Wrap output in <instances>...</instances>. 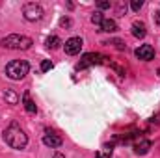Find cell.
<instances>
[{"instance_id":"21","label":"cell","mask_w":160,"mask_h":158,"mask_svg":"<svg viewBox=\"0 0 160 158\" xmlns=\"http://www.w3.org/2000/svg\"><path fill=\"white\" fill-rule=\"evenodd\" d=\"M60 24L67 28V26H71V19H69V17H62V19H60Z\"/></svg>"},{"instance_id":"1","label":"cell","mask_w":160,"mask_h":158,"mask_svg":"<svg viewBox=\"0 0 160 158\" xmlns=\"http://www.w3.org/2000/svg\"><path fill=\"white\" fill-rule=\"evenodd\" d=\"M4 140L11 149H24L28 143V136L22 132V128L17 123H11L6 130H4Z\"/></svg>"},{"instance_id":"23","label":"cell","mask_w":160,"mask_h":158,"mask_svg":"<svg viewBox=\"0 0 160 158\" xmlns=\"http://www.w3.org/2000/svg\"><path fill=\"white\" fill-rule=\"evenodd\" d=\"M54 158H65V156H63V155H60V153H58V155H54Z\"/></svg>"},{"instance_id":"3","label":"cell","mask_w":160,"mask_h":158,"mask_svg":"<svg viewBox=\"0 0 160 158\" xmlns=\"http://www.w3.org/2000/svg\"><path fill=\"white\" fill-rule=\"evenodd\" d=\"M2 47L11 48V50H28L32 47V39L26 36H19V34H11L8 37L2 39Z\"/></svg>"},{"instance_id":"14","label":"cell","mask_w":160,"mask_h":158,"mask_svg":"<svg viewBox=\"0 0 160 158\" xmlns=\"http://www.w3.org/2000/svg\"><path fill=\"white\" fill-rule=\"evenodd\" d=\"M45 45L48 47V48H52V50H56L60 45H62V41H60V37H56V36H50V37H47V41H45Z\"/></svg>"},{"instance_id":"9","label":"cell","mask_w":160,"mask_h":158,"mask_svg":"<svg viewBox=\"0 0 160 158\" xmlns=\"http://www.w3.org/2000/svg\"><path fill=\"white\" fill-rule=\"evenodd\" d=\"M101 30L99 32H106V34H114V32H118V22L114 21V19H104L102 22H101V26H99Z\"/></svg>"},{"instance_id":"4","label":"cell","mask_w":160,"mask_h":158,"mask_svg":"<svg viewBox=\"0 0 160 158\" xmlns=\"http://www.w3.org/2000/svg\"><path fill=\"white\" fill-rule=\"evenodd\" d=\"M22 15H24V19H26V21L36 22V21H39L41 17H43V9H41L39 4L28 2V4H24V7H22Z\"/></svg>"},{"instance_id":"19","label":"cell","mask_w":160,"mask_h":158,"mask_svg":"<svg viewBox=\"0 0 160 158\" xmlns=\"http://www.w3.org/2000/svg\"><path fill=\"white\" fill-rule=\"evenodd\" d=\"M143 6V2L142 0H132V4H130V7L134 9V11H140V7Z\"/></svg>"},{"instance_id":"6","label":"cell","mask_w":160,"mask_h":158,"mask_svg":"<svg viewBox=\"0 0 160 158\" xmlns=\"http://www.w3.org/2000/svg\"><path fill=\"white\" fill-rule=\"evenodd\" d=\"M82 39L80 37H71V39L65 41V45H63V48H65V54H69V56H77L80 50H82Z\"/></svg>"},{"instance_id":"2","label":"cell","mask_w":160,"mask_h":158,"mask_svg":"<svg viewBox=\"0 0 160 158\" xmlns=\"http://www.w3.org/2000/svg\"><path fill=\"white\" fill-rule=\"evenodd\" d=\"M28 71H30V65L24 60H13L6 65V75L11 80H22L28 75Z\"/></svg>"},{"instance_id":"10","label":"cell","mask_w":160,"mask_h":158,"mask_svg":"<svg viewBox=\"0 0 160 158\" xmlns=\"http://www.w3.org/2000/svg\"><path fill=\"white\" fill-rule=\"evenodd\" d=\"M149 149H151V141L145 140V138H142V140H138V141L134 143V153H136V155H145Z\"/></svg>"},{"instance_id":"8","label":"cell","mask_w":160,"mask_h":158,"mask_svg":"<svg viewBox=\"0 0 160 158\" xmlns=\"http://www.w3.org/2000/svg\"><path fill=\"white\" fill-rule=\"evenodd\" d=\"M43 143L47 145V147H52V149H56V147H60L62 145V138L58 136V134H45L43 136Z\"/></svg>"},{"instance_id":"13","label":"cell","mask_w":160,"mask_h":158,"mask_svg":"<svg viewBox=\"0 0 160 158\" xmlns=\"http://www.w3.org/2000/svg\"><path fill=\"white\" fill-rule=\"evenodd\" d=\"M4 99H6L9 104H17V102H19V95H17L13 89H6V91H4Z\"/></svg>"},{"instance_id":"20","label":"cell","mask_w":160,"mask_h":158,"mask_svg":"<svg viewBox=\"0 0 160 158\" xmlns=\"http://www.w3.org/2000/svg\"><path fill=\"white\" fill-rule=\"evenodd\" d=\"M50 69H52V63L48 60H43L41 62V71H50Z\"/></svg>"},{"instance_id":"24","label":"cell","mask_w":160,"mask_h":158,"mask_svg":"<svg viewBox=\"0 0 160 158\" xmlns=\"http://www.w3.org/2000/svg\"><path fill=\"white\" fill-rule=\"evenodd\" d=\"M158 75H160V71H158Z\"/></svg>"},{"instance_id":"16","label":"cell","mask_w":160,"mask_h":158,"mask_svg":"<svg viewBox=\"0 0 160 158\" xmlns=\"http://www.w3.org/2000/svg\"><path fill=\"white\" fill-rule=\"evenodd\" d=\"M102 21H104L102 13H101V11H95V13H93V17H91V22H93V24H99V26H101V22H102Z\"/></svg>"},{"instance_id":"22","label":"cell","mask_w":160,"mask_h":158,"mask_svg":"<svg viewBox=\"0 0 160 158\" xmlns=\"http://www.w3.org/2000/svg\"><path fill=\"white\" fill-rule=\"evenodd\" d=\"M155 22H157V24L160 26V9L157 11V13H155Z\"/></svg>"},{"instance_id":"7","label":"cell","mask_w":160,"mask_h":158,"mask_svg":"<svg viewBox=\"0 0 160 158\" xmlns=\"http://www.w3.org/2000/svg\"><path fill=\"white\" fill-rule=\"evenodd\" d=\"M136 58L138 60H143V62H149L155 58V48L151 45H140L136 48Z\"/></svg>"},{"instance_id":"5","label":"cell","mask_w":160,"mask_h":158,"mask_svg":"<svg viewBox=\"0 0 160 158\" xmlns=\"http://www.w3.org/2000/svg\"><path fill=\"white\" fill-rule=\"evenodd\" d=\"M99 63H102V56L101 54H95V52H89V54H84L82 58H80L78 62V69H86V67H93V65H99Z\"/></svg>"},{"instance_id":"11","label":"cell","mask_w":160,"mask_h":158,"mask_svg":"<svg viewBox=\"0 0 160 158\" xmlns=\"http://www.w3.org/2000/svg\"><path fill=\"white\" fill-rule=\"evenodd\" d=\"M22 104H24V110H26L28 114H32V116H34V114L38 112V106H36V102L30 99V95H28V93H24V95H22Z\"/></svg>"},{"instance_id":"15","label":"cell","mask_w":160,"mask_h":158,"mask_svg":"<svg viewBox=\"0 0 160 158\" xmlns=\"http://www.w3.org/2000/svg\"><path fill=\"white\" fill-rule=\"evenodd\" d=\"M102 149H104V151H102V153H99V155H97V158H110L112 151H114V145L110 143V145H104Z\"/></svg>"},{"instance_id":"18","label":"cell","mask_w":160,"mask_h":158,"mask_svg":"<svg viewBox=\"0 0 160 158\" xmlns=\"http://www.w3.org/2000/svg\"><path fill=\"white\" fill-rule=\"evenodd\" d=\"M97 7H99V9H110V7H112V4H110V2H106V0H101V2H97Z\"/></svg>"},{"instance_id":"12","label":"cell","mask_w":160,"mask_h":158,"mask_svg":"<svg viewBox=\"0 0 160 158\" xmlns=\"http://www.w3.org/2000/svg\"><path fill=\"white\" fill-rule=\"evenodd\" d=\"M145 34H147V30H145V24L143 22H134L132 24V36L134 37L142 39V37H145Z\"/></svg>"},{"instance_id":"17","label":"cell","mask_w":160,"mask_h":158,"mask_svg":"<svg viewBox=\"0 0 160 158\" xmlns=\"http://www.w3.org/2000/svg\"><path fill=\"white\" fill-rule=\"evenodd\" d=\"M104 45H116V47H118L119 50H123V48H125V43H123V41H121V39H114V41H108V43H104Z\"/></svg>"}]
</instances>
